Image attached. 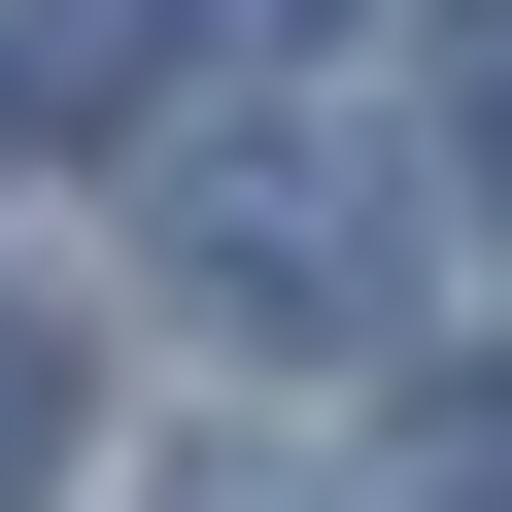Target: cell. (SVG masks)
<instances>
[{
  "mask_svg": "<svg viewBox=\"0 0 512 512\" xmlns=\"http://www.w3.org/2000/svg\"><path fill=\"white\" fill-rule=\"evenodd\" d=\"M137 239H171V308L342 342V308L410 274V137H376V103H171V137H137Z\"/></svg>",
  "mask_w": 512,
  "mask_h": 512,
  "instance_id": "cell-1",
  "label": "cell"
},
{
  "mask_svg": "<svg viewBox=\"0 0 512 512\" xmlns=\"http://www.w3.org/2000/svg\"><path fill=\"white\" fill-rule=\"evenodd\" d=\"M35 478H69V342L0 308V512H35Z\"/></svg>",
  "mask_w": 512,
  "mask_h": 512,
  "instance_id": "cell-2",
  "label": "cell"
},
{
  "mask_svg": "<svg viewBox=\"0 0 512 512\" xmlns=\"http://www.w3.org/2000/svg\"><path fill=\"white\" fill-rule=\"evenodd\" d=\"M444 171H512V35H478V69H444Z\"/></svg>",
  "mask_w": 512,
  "mask_h": 512,
  "instance_id": "cell-3",
  "label": "cell"
},
{
  "mask_svg": "<svg viewBox=\"0 0 512 512\" xmlns=\"http://www.w3.org/2000/svg\"><path fill=\"white\" fill-rule=\"evenodd\" d=\"M171 512H308V478H171Z\"/></svg>",
  "mask_w": 512,
  "mask_h": 512,
  "instance_id": "cell-4",
  "label": "cell"
}]
</instances>
